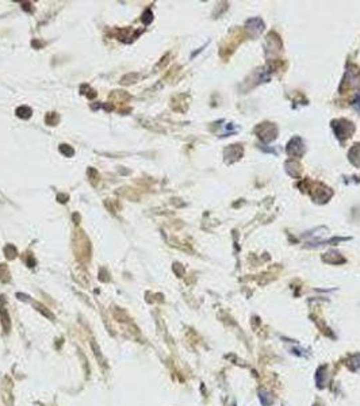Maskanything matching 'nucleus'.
Returning a JSON list of instances; mask_svg holds the SVG:
<instances>
[{
    "label": "nucleus",
    "mask_w": 360,
    "mask_h": 406,
    "mask_svg": "<svg viewBox=\"0 0 360 406\" xmlns=\"http://www.w3.org/2000/svg\"><path fill=\"white\" fill-rule=\"evenodd\" d=\"M338 130H336V134H337V137H341V139H345V137H348L349 134L352 133V130H349V127L352 129V123L351 122L348 121H338Z\"/></svg>",
    "instance_id": "f257e3e1"
},
{
    "label": "nucleus",
    "mask_w": 360,
    "mask_h": 406,
    "mask_svg": "<svg viewBox=\"0 0 360 406\" xmlns=\"http://www.w3.org/2000/svg\"><path fill=\"white\" fill-rule=\"evenodd\" d=\"M349 160L355 165H360V144H356L349 152Z\"/></svg>",
    "instance_id": "f03ea898"
},
{
    "label": "nucleus",
    "mask_w": 360,
    "mask_h": 406,
    "mask_svg": "<svg viewBox=\"0 0 360 406\" xmlns=\"http://www.w3.org/2000/svg\"><path fill=\"white\" fill-rule=\"evenodd\" d=\"M17 112H18V115H19V117L27 118V117H30L31 110L29 107H21V108H18Z\"/></svg>",
    "instance_id": "7ed1b4c3"
},
{
    "label": "nucleus",
    "mask_w": 360,
    "mask_h": 406,
    "mask_svg": "<svg viewBox=\"0 0 360 406\" xmlns=\"http://www.w3.org/2000/svg\"><path fill=\"white\" fill-rule=\"evenodd\" d=\"M61 152H62L64 155L68 156V157H70V156L74 155V151H72L68 145H61Z\"/></svg>",
    "instance_id": "20e7f679"
},
{
    "label": "nucleus",
    "mask_w": 360,
    "mask_h": 406,
    "mask_svg": "<svg viewBox=\"0 0 360 406\" xmlns=\"http://www.w3.org/2000/svg\"><path fill=\"white\" fill-rule=\"evenodd\" d=\"M352 106H353L357 111H360V94L356 95V98L353 99V103H352Z\"/></svg>",
    "instance_id": "39448f33"
},
{
    "label": "nucleus",
    "mask_w": 360,
    "mask_h": 406,
    "mask_svg": "<svg viewBox=\"0 0 360 406\" xmlns=\"http://www.w3.org/2000/svg\"><path fill=\"white\" fill-rule=\"evenodd\" d=\"M149 14H151V13H149V11H147V13L143 14V17H148V15H149ZM142 21L145 22V23H149V21H152V19H149V18H143Z\"/></svg>",
    "instance_id": "423d86ee"
}]
</instances>
